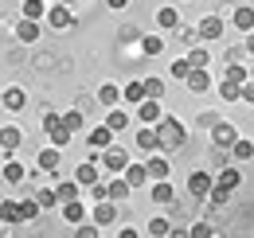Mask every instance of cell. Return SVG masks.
Wrapping results in <instances>:
<instances>
[{
	"mask_svg": "<svg viewBox=\"0 0 254 238\" xmlns=\"http://www.w3.org/2000/svg\"><path fill=\"white\" fill-rule=\"evenodd\" d=\"M47 24H51V28H70V24H74V16H70V4H63V0H59V4H55V8H47Z\"/></svg>",
	"mask_w": 254,
	"mask_h": 238,
	"instance_id": "6da1fadb",
	"label": "cell"
},
{
	"mask_svg": "<svg viewBox=\"0 0 254 238\" xmlns=\"http://www.w3.org/2000/svg\"><path fill=\"white\" fill-rule=\"evenodd\" d=\"M211 141H215L219 149H231V145L239 141V129H235V125H227V121H219V125L211 129Z\"/></svg>",
	"mask_w": 254,
	"mask_h": 238,
	"instance_id": "7a4b0ae2",
	"label": "cell"
},
{
	"mask_svg": "<svg viewBox=\"0 0 254 238\" xmlns=\"http://www.w3.org/2000/svg\"><path fill=\"white\" fill-rule=\"evenodd\" d=\"M102 168H110V172H126L129 168V152L126 149H106V160H102Z\"/></svg>",
	"mask_w": 254,
	"mask_h": 238,
	"instance_id": "3957f363",
	"label": "cell"
},
{
	"mask_svg": "<svg viewBox=\"0 0 254 238\" xmlns=\"http://www.w3.org/2000/svg\"><path fill=\"white\" fill-rule=\"evenodd\" d=\"M137 118H141V125H157L160 121V98H145L137 106Z\"/></svg>",
	"mask_w": 254,
	"mask_h": 238,
	"instance_id": "277c9868",
	"label": "cell"
},
{
	"mask_svg": "<svg viewBox=\"0 0 254 238\" xmlns=\"http://www.w3.org/2000/svg\"><path fill=\"white\" fill-rule=\"evenodd\" d=\"M114 219H118V207H114V199H110V195H106V199H98V203H94V223H98V227H110Z\"/></svg>",
	"mask_w": 254,
	"mask_h": 238,
	"instance_id": "5b68a950",
	"label": "cell"
},
{
	"mask_svg": "<svg viewBox=\"0 0 254 238\" xmlns=\"http://www.w3.org/2000/svg\"><path fill=\"white\" fill-rule=\"evenodd\" d=\"M137 145L145 152H157L160 149V129H153V125H141L137 129Z\"/></svg>",
	"mask_w": 254,
	"mask_h": 238,
	"instance_id": "8992f818",
	"label": "cell"
},
{
	"mask_svg": "<svg viewBox=\"0 0 254 238\" xmlns=\"http://www.w3.org/2000/svg\"><path fill=\"white\" fill-rule=\"evenodd\" d=\"M184 82H188V90H191V94H203V90L211 86V74H207L203 66H191V70H188V78H184Z\"/></svg>",
	"mask_w": 254,
	"mask_h": 238,
	"instance_id": "52a82bcc",
	"label": "cell"
},
{
	"mask_svg": "<svg viewBox=\"0 0 254 238\" xmlns=\"http://www.w3.org/2000/svg\"><path fill=\"white\" fill-rule=\"evenodd\" d=\"M211 187H215V179L207 176V172H191L188 176V191L191 195H211Z\"/></svg>",
	"mask_w": 254,
	"mask_h": 238,
	"instance_id": "ba28073f",
	"label": "cell"
},
{
	"mask_svg": "<svg viewBox=\"0 0 254 238\" xmlns=\"http://www.w3.org/2000/svg\"><path fill=\"white\" fill-rule=\"evenodd\" d=\"M145 168H149V179H168V176H172L168 156H149V160H145Z\"/></svg>",
	"mask_w": 254,
	"mask_h": 238,
	"instance_id": "9c48e42d",
	"label": "cell"
},
{
	"mask_svg": "<svg viewBox=\"0 0 254 238\" xmlns=\"http://www.w3.org/2000/svg\"><path fill=\"white\" fill-rule=\"evenodd\" d=\"M20 141H24V133H20L16 125H4V129H0V149L8 152V156L20 149Z\"/></svg>",
	"mask_w": 254,
	"mask_h": 238,
	"instance_id": "30bf717a",
	"label": "cell"
},
{
	"mask_svg": "<svg viewBox=\"0 0 254 238\" xmlns=\"http://www.w3.org/2000/svg\"><path fill=\"white\" fill-rule=\"evenodd\" d=\"M86 145H90V149H110V145H114V129H110V125H98L94 133H86Z\"/></svg>",
	"mask_w": 254,
	"mask_h": 238,
	"instance_id": "8fae6325",
	"label": "cell"
},
{
	"mask_svg": "<svg viewBox=\"0 0 254 238\" xmlns=\"http://www.w3.org/2000/svg\"><path fill=\"white\" fill-rule=\"evenodd\" d=\"M122 176H126L129 187H145V183H149V168H145V164H133V160H129V168L122 172Z\"/></svg>",
	"mask_w": 254,
	"mask_h": 238,
	"instance_id": "7c38bea8",
	"label": "cell"
},
{
	"mask_svg": "<svg viewBox=\"0 0 254 238\" xmlns=\"http://www.w3.org/2000/svg\"><path fill=\"white\" fill-rule=\"evenodd\" d=\"M199 39H223V20L219 16H207V20H199Z\"/></svg>",
	"mask_w": 254,
	"mask_h": 238,
	"instance_id": "4fadbf2b",
	"label": "cell"
},
{
	"mask_svg": "<svg viewBox=\"0 0 254 238\" xmlns=\"http://www.w3.org/2000/svg\"><path fill=\"white\" fill-rule=\"evenodd\" d=\"M16 39H20V43H35V39H39V20H28V16H24V20L16 24Z\"/></svg>",
	"mask_w": 254,
	"mask_h": 238,
	"instance_id": "5bb4252c",
	"label": "cell"
},
{
	"mask_svg": "<svg viewBox=\"0 0 254 238\" xmlns=\"http://www.w3.org/2000/svg\"><path fill=\"white\" fill-rule=\"evenodd\" d=\"M160 129H164L168 145H180V141H184V125H180L176 118H164V114H160Z\"/></svg>",
	"mask_w": 254,
	"mask_h": 238,
	"instance_id": "9a60e30c",
	"label": "cell"
},
{
	"mask_svg": "<svg viewBox=\"0 0 254 238\" xmlns=\"http://www.w3.org/2000/svg\"><path fill=\"white\" fill-rule=\"evenodd\" d=\"M157 28L160 31L180 28V12H176V8H157Z\"/></svg>",
	"mask_w": 254,
	"mask_h": 238,
	"instance_id": "2e32d148",
	"label": "cell"
},
{
	"mask_svg": "<svg viewBox=\"0 0 254 238\" xmlns=\"http://www.w3.org/2000/svg\"><path fill=\"white\" fill-rule=\"evenodd\" d=\"M231 24L239 31H254V8H235L231 12Z\"/></svg>",
	"mask_w": 254,
	"mask_h": 238,
	"instance_id": "e0dca14e",
	"label": "cell"
},
{
	"mask_svg": "<svg viewBox=\"0 0 254 238\" xmlns=\"http://www.w3.org/2000/svg\"><path fill=\"white\" fill-rule=\"evenodd\" d=\"M118 102H122V90L114 86V82H106V86H98V106H110V110H114Z\"/></svg>",
	"mask_w": 254,
	"mask_h": 238,
	"instance_id": "ac0fdd59",
	"label": "cell"
},
{
	"mask_svg": "<svg viewBox=\"0 0 254 238\" xmlns=\"http://www.w3.org/2000/svg\"><path fill=\"white\" fill-rule=\"evenodd\" d=\"M149 195H153L157 203H172V199H176V191H172L168 179H153V191H149Z\"/></svg>",
	"mask_w": 254,
	"mask_h": 238,
	"instance_id": "d6986e66",
	"label": "cell"
},
{
	"mask_svg": "<svg viewBox=\"0 0 254 238\" xmlns=\"http://www.w3.org/2000/svg\"><path fill=\"white\" fill-rule=\"evenodd\" d=\"M82 215H86V207H82L78 199H66V203H63V219L70 223V227H78V223H82Z\"/></svg>",
	"mask_w": 254,
	"mask_h": 238,
	"instance_id": "ffe728a7",
	"label": "cell"
},
{
	"mask_svg": "<svg viewBox=\"0 0 254 238\" xmlns=\"http://www.w3.org/2000/svg\"><path fill=\"white\" fill-rule=\"evenodd\" d=\"M4 106H8V110H24V106H28V94L20 86H8L4 90Z\"/></svg>",
	"mask_w": 254,
	"mask_h": 238,
	"instance_id": "44dd1931",
	"label": "cell"
},
{
	"mask_svg": "<svg viewBox=\"0 0 254 238\" xmlns=\"http://www.w3.org/2000/svg\"><path fill=\"white\" fill-rule=\"evenodd\" d=\"M24 176H28V168L20 160H4V179L8 183H24Z\"/></svg>",
	"mask_w": 254,
	"mask_h": 238,
	"instance_id": "7402d4cb",
	"label": "cell"
},
{
	"mask_svg": "<svg viewBox=\"0 0 254 238\" xmlns=\"http://www.w3.org/2000/svg\"><path fill=\"white\" fill-rule=\"evenodd\" d=\"M247 78H251V70H247V66H239V62H231V66L223 70V82H235V86H243Z\"/></svg>",
	"mask_w": 254,
	"mask_h": 238,
	"instance_id": "603a6c76",
	"label": "cell"
},
{
	"mask_svg": "<svg viewBox=\"0 0 254 238\" xmlns=\"http://www.w3.org/2000/svg\"><path fill=\"white\" fill-rule=\"evenodd\" d=\"M149 94H145V82H129L126 90H122V102H133V106H141Z\"/></svg>",
	"mask_w": 254,
	"mask_h": 238,
	"instance_id": "cb8c5ba5",
	"label": "cell"
},
{
	"mask_svg": "<svg viewBox=\"0 0 254 238\" xmlns=\"http://www.w3.org/2000/svg\"><path fill=\"white\" fill-rule=\"evenodd\" d=\"M231 156H235L239 164H243V160H251V156H254V141H247V137H239V141L231 145Z\"/></svg>",
	"mask_w": 254,
	"mask_h": 238,
	"instance_id": "d4e9b609",
	"label": "cell"
},
{
	"mask_svg": "<svg viewBox=\"0 0 254 238\" xmlns=\"http://www.w3.org/2000/svg\"><path fill=\"white\" fill-rule=\"evenodd\" d=\"M0 215H4V223H12V227H16V223H24V211H20V203H12V199H4V203H0Z\"/></svg>",
	"mask_w": 254,
	"mask_h": 238,
	"instance_id": "484cf974",
	"label": "cell"
},
{
	"mask_svg": "<svg viewBox=\"0 0 254 238\" xmlns=\"http://www.w3.org/2000/svg\"><path fill=\"white\" fill-rule=\"evenodd\" d=\"M215 183H223V187H231V191H235V187L243 183V176H239V168H235V164H227V168L219 172V179H215Z\"/></svg>",
	"mask_w": 254,
	"mask_h": 238,
	"instance_id": "4316f807",
	"label": "cell"
},
{
	"mask_svg": "<svg viewBox=\"0 0 254 238\" xmlns=\"http://www.w3.org/2000/svg\"><path fill=\"white\" fill-rule=\"evenodd\" d=\"M39 168H43V172H55V168H59V149H55V145L39 152Z\"/></svg>",
	"mask_w": 254,
	"mask_h": 238,
	"instance_id": "83f0119b",
	"label": "cell"
},
{
	"mask_svg": "<svg viewBox=\"0 0 254 238\" xmlns=\"http://www.w3.org/2000/svg\"><path fill=\"white\" fill-rule=\"evenodd\" d=\"M106 191H110V199L118 203V199H129V191H133V187H129L126 176H122V179H114V183H106Z\"/></svg>",
	"mask_w": 254,
	"mask_h": 238,
	"instance_id": "f1b7e54d",
	"label": "cell"
},
{
	"mask_svg": "<svg viewBox=\"0 0 254 238\" xmlns=\"http://www.w3.org/2000/svg\"><path fill=\"white\" fill-rule=\"evenodd\" d=\"M78 187H82L78 179H66V183H59V187H55V195H59V203H66V199H78Z\"/></svg>",
	"mask_w": 254,
	"mask_h": 238,
	"instance_id": "f546056e",
	"label": "cell"
},
{
	"mask_svg": "<svg viewBox=\"0 0 254 238\" xmlns=\"http://www.w3.org/2000/svg\"><path fill=\"white\" fill-rule=\"evenodd\" d=\"M74 179H78V183H86V187H90V183H98V164H78Z\"/></svg>",
	"mask_w": 254,
	"mask_h": 238,
	"instance_id": "4dcf8cb0",
	"label": "cell"
},
{
	"mask_svg": "<svg viewBox=\"0 0 254 238\" xmlns=\"http://www.w3.org/2000/svg\"><path fill=\"white\" fill-rule=\"evenodd\" d=\"M141 51H145V55H160V51H164V39H160V35H141Z\"/></svg>",
	"mask_w": 254,
	"mask_h": 238,
	"instance_id": "1f68e13d",
	"label": "cell"
},
{
	"mask_svg": "<svg viewBox=\"0 0 254 238\" xmlns=\"http://www.w3.org/2000/svg\"><path fill=\"white\" fill-rule=\"evenodd\" d=\"M219 98H223V102H243V86H235V82H219Z\"/></svg>",
	"mask_w": 254,
	"mask_h": 238,
	"instance_id": "d6a6232c",
	"label": "cell"
},
{
	"mask_svg": "<svg viewBox=\"0 0 254 238\" xmlns=\"http://www.w3.org/2000/svg\"><path fill=\"white\" fill-rule=\"evenodd\" d=\"M106 125H110L114 133H122V129L129 125V114H126V110H110V121H106Z\"/></svg>",
	"mask_w": 254,
	"mask_h": 238,
	"instance_id": "836d02e7",
	"label": "cell"
},
{
	"mask_svg": "<svg viewBox=\"0 0 254 238\" xmlns=\"http://www.w3.org/2000/svg\"><path fill=\"white\" fill-rule=\"evenodd\" d=\"M43 12H47V4H43V0H24V16H28V20H39Z\"/></svg>",
	"mask_w": 254,
	"mask_h": 238,
	"instance_id": "e575fe53",
	"label": "cell"
},
{
	"mask_svg": "<svg viewBox=\"0 0 254 238\" xmlns=\"http://www.w3.org/2000/svg\"><path fill=\"white\" fill-rule=\"evenodd\" d=\"M63 125H66V133H78V129H82V114H78V110H66Z\"/></svg>",
	"mask_w": 254,
	"mask_h": 238,
	"instance_id": "d590c367",
	"label": "cell"
},
{
	"mask_svg": "<svg viewBox=\"0 0 254 238\" xmlns=\"http://www.w3.org/2000/svg\"><path fill=\"white\" fill-rule=\"evenodd\" d=\"M20 211H24V223H28V219H39L43 203H39V199H24V203H20Z\"/></svg>",
	"mask_w": 254,
	"mask_h": 238,
	"instance_id": "8d00e7d4",
	"label": "cell"
},
{
	"mask_svg": "<svg viewBox=\"0 0 254 238\" xmlns=\"http://www.w3.org/2000/svg\"><path fill=\"white\" fill-rule=\"evenodd\" d=\"M47 137H51V145H55V149H63V145H70V133H66V125H59V129H51Z\"/></svg>",
	"mask_w": 254,
	"mask_h": 238,
	"instance_id": "74e56055",
	"label": "cell"
},
{
	"mask_svg": "<svg viewBox=\"0 0 254 238\" xmlns=\"http://www.w3.org/2000/svg\"><path fill=\"white\" fill-rule=\"evenodd\" d=\"M149 235H157V238L172 235V223H168V219H153V223H149Z\"/></svg>",
	"mask_w": 254,
	"mask_h": 238,
	"instance_id": "f35d334b",
	"label": "cell"
},
{
	"mask_svg": "<svg viewBox=\"0 0 254 238\" xmlns=\"http://www.w3.org/2000/svg\"><path fill=\"white\" fill-rule=\"evenodd\" d=\"M35 195H39V203H43V207H55V203H59V195H55V187H39Z\"/></svg>",
	"mask_w": 254,
	"mask_h": 238,
	"instance_id": "ab89813d",
	"label": "cell"
},
{
	"mask_svg": "<svg viewBox=\"0 0 254 238\" xmlns=\"http://www.w3.org/2000/svg\"><path fill=\"white\" fill-rule=\"evenodd\" d=\"M145 94L149 98H164V82L160 78H145Z\"/></svg>",
	"mask_w": 254,
	"mask_h": 238,
	"instance_id": "60d3db41",
	"label": "cell"
},
{
	"mask_svg": "<svg viewBox=\"0 0 254 238\" xmlns=\"http://www.w3.org/2000/svg\"><path fill=\"white\" fill-rule=\"evenodd\" d=\"M168 70H172V78H188L191 62H188V59H176V62H172V66H168Z\"/></svg>",
	"mask_w": 254,
	"mask_h": 238,
	"instance_id": "b9f144b4",
	"label": "cell"
},
{
	"mask_svg": "<svg viewBox=\"0 0 254 238\" xmlns=\"http://www.w3.org/2000/svg\"><path fill=\"white\" fill-rule=\"evenodd\" d=\"M227 199H231V187L215 183V187H211V203H227Z\"/></svg>",
	"mask_w": 254,
	"mask_h": 238,
	"instance_id": "7bdbcfd3",
	"label": "cell"
},
{
	"mask_svg": "<svg viewBox=\"0 0 254 238\" xmlns=\"http://www.w3.org/2000/svg\"><path fill=\"white\" fill-rule=\"evenodd\" d=\"M188 62H191V66H207V51H203V47H191Z\"/></svg>",
	"mask_w": 254,
	"mask_h": 238,
	"instance_id": "ee69618b",
	"label": "cell"
},
{
	"mask_svg": "<svg viewBox=\"0 0 254 238\" xmlns=\"http://www.w3.org/2000/svg\"><path fill=\"white\" fill-rule=\"evenodd\" d=\"M191 235H195V238H211V235H215V227H211V223H195Z\"/></svg>",
	"mask_w": 254,
	"mask_h": 238,
	"instance_id": "f6af8a7d",
	"label": "cell"
},
{
	"mask_svg": "<svg viewBox=\"0 0 254 238\" xmlns=\"http://www.w3.org/2000/svg\"><path fill=\"white\" fill-rule=\"evenodd\" d=\"M243 102H251V106H254V78L243 82Z\"/></svg>",
	"mask_w": 254,
	"mask_h": 238,
	"instance_id": "bcb514c9",
	"label": "cell"
},
{
	"mask_svg": "<svg viewBox=\"0 0 254 238\" xmlns=\"http://www.w3.org/2000/svg\"><path fill=\"white\" fill-rule=\"evenodd\" d=\"M74 235H78V238H94V235H98V223H94V227H78Z\"/></svg>",
	"mask_w": 254,
	"mask_h": 238,
	"instance_id": "7dc6e473",
	"label": "cell"
},
{
	"mask_svg": "<svg viewBox=\"0 0 254 238\" xmlns=\"http://www.w3.org/2000/svg\"><path fill=\"white\" fill-rule=\"evenodd\" d=\"M106 4H110L114 12H126V8H129V0H106Z\"/></svg>",
	"mask_w": 254,
	"mask_h": 238,
	"instance_id": "c3c4849f",
	"label": "cell"
},
{
	"mask_svg": "<svg viewBox=\"0 0 254 238\" xmlns=\"http://www.w3.org/2000/svg\"><path fill=\"white\" fill-rule=\"evenodd\" d=\"M243 47H247V51L254 55V31H247V43H243Z\"/></svg>",
	"mask_w": 254,
	"mask_h": 238,
	"instance_id": "681fc988",
	"label": "cell"
},
{
	"mask_svg": "<svg viewBox=\"0 0 254 238\" xmlns=\"http://www.w3.org/2000/svg\"><path fill=\"white\" fill-rule=\"evenodd\" d=\"M63 4H78V0H63Z\"/></svg>",
	"mask_w": 254,
	"mask_h": 238,
	"instance_id": "f907efd6",
	"label": "cell"
},
{
	"mask_svg": "<svg viewBox=\"0 0 254 238\" xmlns=\"http://www.w3.org/2000/svg\"><path fill=\"white\" fill-rule=\"evenodd\" d=\"M0 223H4V215H0Z\"/></svg>",
	"mask_w": 254,
	"mask_h": 238,
	"instance_id": "816d5d0a",
	"label": "cell"
}]
</instances>
